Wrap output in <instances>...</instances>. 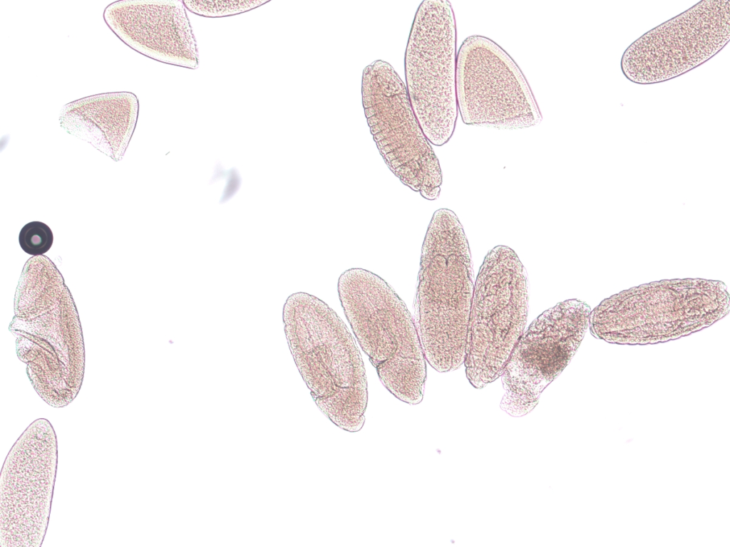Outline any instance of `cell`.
<instances>
[{
	"instance_id": "cell-1",
	"label": "cell",
	"mask_w": 730,
	"mask_h": 547,
	"mask_svg": "<svg viewBox=\"0 0 730 547\" xmlns=\"http://www.w3.org/2000/svg\"><path fill=\"white\" fill-rule=\"evenodd\" d=\"M9 329L38 396L53 407L69 405L83 380L82 328L63 277L47 256H32L25 264Z\"/></svg>"
},
{
	"instance_id": "cell-2",
	"label": "cell",
	"mask_w": 730,
	"mask_h": 547,
	"mask_svg": "<svg viewBox=\"0 0 730 547\" xmlns=\"http://www.w3.org/2000/svg\"><path fill=\"white\" fill-rule=\"evenodd\" d=\"M474 275L467 237L455 212L435 211L421 248L415 301L426 360L437 372L458 369L466 357Z\"/></svg>"
},
{
	"instance_id": "cell-3",
	"label": "cell",
	"mask_w": 730,
	"mask_h": 547,
	"mask_svg": "<svg viewBox=\"0 0 730 547\" xmlns=\"http://www.w3.org/2000/svg\"><path fill=\"white\" fill-rule=\"evenodd\" d=\"M284 318L294 360L317 407L341 429L359 431L365 422L367 380L346 324L325 302L304 292L289 297Z\"/></svg>"
},
{
	"instance_id": "cell-4",
	"label": "cell",
	"mask_w": 730,
	"mask_h": 547,
	"mask_svg": "<svg viewBox=\"0 0 730 547\" xmlns=\"http://www.w3.org/2000/svg\"><path fill=\"white\" fill-rule=\"evenodd\" d=\"M337 291L344 315L381 382L399 400L419 404L426 360L404 302L384 279L361 268L344 271Z\"/></svg>"
},
{
	"instance_id": "cell-5",
	"label": "cell",
	"mask_w": 730,
	"mask_h": 547,
	"mask_svg": "<svg viewBox=\"0 0 730 547\" xmlns=\"http://www.w3.org/2000/svg\"><path fill=\"white\" fill-rule=\"evenodd\" d=\"M529 282L515 251L498 245L485 256L474 284L464 365L476 389L501 377L522 336L528 314Z\"/></svg>"
},
{
	"instance_id": "cell-6",
	"label": "cell",
	"mask_w": 730,
	"mask_h": 547,
	"mask_svg": "<svg viewBox=\"0 0 730 547\" xmlns=\"http://www.w3.org/2000/svg\"><path fill=\"white\" fill-rule=\"evenodd\" d=\"M456 23L449 1H423L405 51L406 88L412 110L426 139L438 147L453 136L458 115Z\"/></svg>"
},
{
	"instance_id": "cell-7",
	"label": "cell",
	"mask_w": 730,
	"mask_h": 547,
	"mask_svg": "<svg viewBox=\"0 0 730 547\" xmlns=\"http://www.w3.org/2000/svg\"><path fill=\"white\" fill-rule=\"evenodd\" d=\"M361 95L371 133L389 170L424 199H437L443 182L439 161L391 64L376 60L364 69Z\"/></svg>"
},
{
	"instance_id": "cell-8",
	"label": "cell",
	"mask_w": 730,
	"mask_h": 547,
	"mask_svg": "<svg viewBox=\"0 0 730 547\" xmlns=\"http://www.w3.org/2000/svg\"><path fill=\"white\" fill-rule=\"evenodd\" d=\"M458 110L468 125L518 130L543 116L529 83L512 57L492 39L467 37L457 52Z\"/></svg>"
},
{
	"instance_id": "cell-9",
	"label": "cell",
	"mask_w": 730,
	"mask_h": 547,
	"mask_svg": "<svg viewBox=\"0 0 730 547\" xmlns=\"http://www.w3.org/2000/svg\"><path fill=\"white\" fill-rule=\"evenodd\" d=\"M58 464V442L46 418L33 421L10 449L0 477V547H40Z\"/></svg>"
},
{
	"instance_id": "cell-10",
	"label": "cell",
	"mask_w": 730,
	"mask_h": 547,
	"mask_svg": "<svg viewBox=\"0 0 730 547\" xmlns=\"http://www.w3.org/2000/svg\"><path fill=\"white\" fill-rule=\"evenodd\" d=\"M587 316L586 305L571 299L548 309L531 323L501 375L503 411L520 417L533 410L543 390L576 352L587 328Z\"/></svg>"
},
{
	"instance_id": "cell-11",
	"label": "cell",
	"mask_w": 730,
	"mask_h": 547,
	"mask_svg": "<svg viewBox=\"0 0 730 547\" xmlns=\"http://www.w3.org/2000/svg\"><path fill=\"white\" fill-rule=\"evenodd\" d=\"M716 1H701L646 34L674 46L634 42L621 60L624 74L638 83L664 81L703 63L729 39V6L713 11Z\"/></svg>"
},
{
	"instance_id": "cell-12",
	"label": "cell",
	"mask_w": 730,
	"mask_h": 547,
	"mask_svg": "<svg viewBox=\"0 0 730 547\" xmlns=\"http://www.w3.org/2000/svg\"><path fill=\"white\" fill-rule=\"evenodd\" d=\"M103 19L138 53L166 64L198 67L197 44L182 1H116L106 7Z\"/></svg>"
},
{
	"instance_id": "cell-13",
	"label": "cell",
	"mask_w": 730,
	"mask_h": 547,
	"mask_svg": "<svg viewBox=\"0 0 730 547\" xmlns=\"http://www.w3.org/2000/svg\"><path fill=\"white\" fill-rule=\"evenodd\" d=\"M139 101L131 92H112L85 97L65 105L59 123L115 161L122 159L134 132Z\"/></svg>"
},
{
	"instance_id": "cell-14",
	"label": "cell",
	"mask_w": 730,
	"mask_h": 547,
	"mask_svg": "<svg viewBox=\"0 0 730 547\" xmlns=\"http://www.w3.org/2000/svg\"><path fill=\"white\" fill-rule=\"evenodd\" d=\"M269 0H182L186 9L208 18L233 16L256 9Z\"/></svg>"
},
{
	"instance_id": "cell-15",
	"label": "cell",
	"mask_w": 730,
	"mask_h": 547,
	"mask_svg": "<svg viewBox=\"0 0 730 547\" xmlns=\"http://www.w3.org/2000/svg\"><path fill=\"white\" fill-rule=\"evenodd\" d=\"M51 229L41 222H31L21 229L19 241L23 251L34 256L47 252L53 244Z\"/></svg>"
}]
</instances>
